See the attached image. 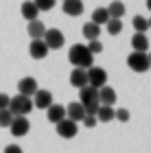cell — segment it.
<instances>
[{
  "label": "cell",
  "mask_w": 151,
  "mask_h": 153,
  "mask_svg": "<svg viewBox=\"0 0 151 153\" xmlns=\"http://www.w3.org/2000/svg\"><path fill=\"white\" fill-rule=\"evenodd\" d=\"M68 59H70L72 66H79V68H90L92 66V59L94 55L88 51L86 44H74L70 48V53H68Z\"/></svg>",
  "instance_id": "1"
},
{
  "label": "cell",
  "mask_w": 151,
  "mask_h": 153,
  "mask_svg": "<svg viewBox=\"0 0 151 153\" xmlns=\"http://www.w3.org/2000/svg\"><path fill=\"white\" fill-rule=\"evenodd\" d=\"M9 112L13 116H26V114H31V109H33V101H31V96H24V94H18V96H11L9 99Z\"/></svg>",
  "instance_id": "2"
},
{
  "label": "cell",
  "mask_w": 151,
  "mask_h": 153,
  "mask_svg": "<svg viewBox=\"0 0 151 153\" xmlns=\"http://www.w3.org/2000/svg\"><path fill=\"white\" fill-rule=\"evenodd\" d=\"M127 66L129 70L134 72H147L151 64H149V57H147V51H134L127 55Z\"/></svg>",
  "instance_id": "3"
},
{
  "label": "cell",
  "mask_w": 151,
  "mask_h": 153,
  "mask_svg": "<svg viewBox=\"0 0 151 153\" xmlns=\"http://www.w3.org/2000/svg\"><path fill=\"white\" fill-rule=\"evenodd\" d=\"M44 44L48 46V51H59L61 46L66 44V37H64V33H61L59 29H46V33H44Z\"/></svg>",
  "instance_id": "4"
},
{
  "label": "cell",
  "mask_w": 151,
  "mask_h": 153,
  "mask_svg": "<svg viewBox=\"0 0 151 153\" xmlns=\"http://www.w3.org/2000/svg\"><path fill=\"white\" fill-rule=\"evenodd\" d=\"M86 72H88V83H90L92 88H101V85L107 83V72L103 70V68H99V66L86 68Z\"/></svg>",
  "instance_id": "5"
},
{
  "label": "cell",
  "mask_w": 151,
  "mask_h": 153,
  "mask_svg": "<svg viewBox=\"0 0 151 153\" xmlns=\"http://www.w3.org/2000/svg\"><path fill=\"white\" fill-rule=\"evenodd\" d=\"M55 127H57V134H59L61 138H66V140H70V138L77 136V123L70 120L68 116L61 118L59 123H55Z\"/></svg>",
  "instance_id": "6"
},
{
  "label": "cell",
  "mask_w": 151,
  "mask_h": 153,
  "mask_svg": "<svg viewBox=\"0 0 151 153\" xmlns=\"http://www.w3.org/2000/svg\"><path fill=\"white\" fill-rule=\"evenodd\" d=\"M9 129H11V134L16 136V138H22L29 134V129H31V123H29V118L26 116H13V120L9 125Z\"/></svg>",
  "instance_id": "7"
},
{
  "label": "cell",
  "mask_w": 151,
  "mask_h": 153,
  "mask_svg": "<svg viewBox=\"0 0 151 153\" xmlns=\"http://www.w3.org/2000/svg\"><path fill=\"white\" fill-rule=\"evenodd\" d=\"M33 107H37V109H46L53 103V94L48 92V90H35V94H33Z\"/></svg>",
  "instance_id": "8"
},
{
  "label": "cell",
  "mask_w": 151,
  "mask_h": 153,
  "mask_svg": "<svg viewBox=\"0 0 151 153\" xmlns=\"http://www.w3.org/2000/svg\"><path fill=\"white\" fill-rule=\"evenodd\" d=\"M99 99V88H92L90 83L79 88V103L81 105H88L90 101H97Z\"/></svg>",
  "instance_id": "9"
},
{
  "label": "cell",
  "mask_w": 151,
  "mask_h": 153,
  "mask_svg": "<svg viewBox=\"0 0 151 153\" xmlns=\"http://www.w3.org/2000/svg\"><path fill=\"white\" fill-rule=\"evenodd\" d=\"M29 55H31L33 59H44L46 55H48V46L44 44V39H31Z\"/></svg>",
  "instance_id": "10"
},
{
  "label": "cell",
  "mask_w": 151,
  "mask_h": 153,
  "mask_svg": "<svg viewBox=\"0 0 151 153\" xmlns=\"http://www.w3.org/2000/svg\"><path fill=\"white\" fill-rule=\"evenodd\" d=\"M37 90V81L33 79V76H24V79H20L18 83V94H24V96H33Z\"/></svg>",
  "instance_id": "11"
},
{
  "label": "cell",
  "mask_w": 151,
  "mask_h": 153,
  "mask_svg": "<svg viewBox=\"0 0 151 153\" xmlns=\"http://www.w3.org/2000/svg\"><path fill=\"white\" fill-rule=\"evenodd\" d=\"M66 116L70 118V120H74V123H81L83 116H86V107L81 105L79 101H74V103H70V105L66 107Z\"/></svg>",
  "instance_id": "12"
},
{
  "label": "cell",
  "mask_w": 151,
  "mask_h": 153,
  "mask_svg": "<svg viewBox=\"0 0 151 153\" xmlns=\"http://www.w3.org/2000/svg\"><path fill=\"white\" fill-rule=\"evenodd\" d=\"M61 9H64L66 16L77 18V16H81V13H83V0H64Z\"/></svg>",
  "instance_id": "13"
},
{
  "label": "cell",
  "mask_w": 151,
  "mask_h": 153,
  "mask_svg": "<svg viewBox=\"0 0 151 153\" xmlns=\"http://www.w3.org/2000/svg\"><path fill=\"white\" fill-rule=\"evenodd\" d=\"M26 31H29L31 39H42L44 33H46V24L42 22V20H29V26H26Z\"/></svg>",
  "instance_id": "14"
},
{
  "label": "cell",
  "mask_w": 151,
  "mask_h": 153,
  "mask_svg": "<svg viewBox=\"0 0 151 153\" xmlns=\"http://www.w3.org/2000/svg\"><path fill=\"white\" fill-rule=\"evenodd\" d=\"M116 99H118V96H116V90L109 88L107 83L99 88V103H103V105H114Z\"/></svg>",
  "instance_id": "15"
},
{
  "label": "cell",
  "mask_w": 151,
  "mask_h": 153,
  "mask_svg": "<svg viewBox=\"0 0 151 153\" xmlns=\"http://www.w3.org/2000/svg\"><path fill=\"white\" fill-rule=\"evenodd\" d=\"M46 112H48L46 118H48V123H53V125L59 123L61 118H66V107L64 105H57V103H51V105L46 107Z\"/></svg>",
  "instance_id": "16"
},
{
  "label": "cell",
  "mask_w": 151,
  "mask_h": 153,
  "mask_svg": "<svg viewBox=\"0 0 151 153\" xmlns=\"http://www.w3.org/2000/svg\"><path fill=\"white\" fill-rule=\"evenodd\" d=\"M86 83H88V72H86V68L74 66V70L70 72V85L81 88V85H86Z\"/></svg>",
  "instance_id": "17"
},
{
  "label": "cell",
  "mask_w": 151,
  "mask_h": 153,
  "mask_svg": "<svg viewBox=\"0 0 151 153\" xmlns=\"http://www.w3.org/2000/svg\"><path fill=\"white\" fill-rule=\"evenodd\" d=\"M97 120L99 123H109V120H114V105H99V109H97Z\"/></svg>",
  "instance_id": "18"
},
{
  "label": "cell",
  "mask_w": 151,
  "mask_h": 153,
  "mask_svg": "<svg viewBox=\"0 0 151 153\" xmlns=\"http://www.w3.org/2000/svg\"><path fill=\"white\" fill-rule=\"evenodd\" d=\"M20 11H22L24 20H35V18H37V13H39L37 4L33 2V0H24V2H22V7H20Z\"/></svg>",
  "instance_id": "19"
},
{
  "label": "cell",
  "mask_w": 151,
  "mask_h": 153,
  "mask_svg": "<svg viewBox=\"0 0 151 153\" xmlns=\"http://www.w3.org/2000/svg\"><path fill=\"white\" fill-rule=\"evenodd\" d=\"M81 33H83V37H86V39H97V37L101 35V26H99V24H94L92 20H90V22H86V24H83Z\"/></svg>",
  "instance_id": "20"
},
{
  "label": "cell",
  "mask_w": 151,
  "mask_h": 153,
  "mask_svg": "<svg viewBox=\"0 0 151 153\" xmlns=\"http://www.w3.org/2000/svg\"><path fill=\"white\" fill-rule=\"evenodd\" d=\"M132 46H134V51H147V48H149L147 35H145V33H138V31H136L134 37H132Z\"/></svg>",
  "instance_id": "21"
},
{
  "label": "cell",
  "mask_w": 151,
  "mask_h": 153,
  "mask_svg": "<svg viewBox=\"0 0 151 153\" xmlns=\"http://www.w3.org/2000/svg\"><path fill=\"white\" fill-rule=\"evenodd\" d=\"M109 20V13H107V7H99V9H94L92 11V22L94 24H99V26H103Z\"/></svg>",
  "instance_id": "22"
},
{
  "label": "cell",
  "mask_w": 151,
  "mask_h": 153,
  "mask_svg": "<svg viewBox=\"0 0 151 153\" xmlns=\"http://www.w3.org/2000/svg\"><path fill=\"white\" fill-rule=\"evenodd\" d=\"M107 13H109V18H123L125 16V4L121 0H114V2L107 4Z\"/></svg>",
  "instance_id": "23"
},
{
  "label": "cell",
  "mask_w": 151,
  "mask_h": 153,
  "mask_svg": "<svg viewBox=\"0 0 151 153\" xmlns=\"http://www.w3.org/2000/svg\"><path fill=\"white\" fill-rule=\"evenodd\" d=\"M103 26H107V33H109V35H118V33L123 31V22H121V18H109Z\"/></svg>",
  "instance_id": "24"
},
{
  "label": "cell",
  "mask_w": 151,
  "mask_h": 153,
  "mask_svg": "<svg viewBox=\"0 0 151 153\" xmlns=\"http://www.w3.org/2000/svg\"><path fill=\"white\" fill-rule=\"evenodd\" d=\"M132 26H134V31H138V33H147V29H149V20L142 18V16H134Z\"/></svg>",
  "instance_id": "25"
},
{
  "label": "cell",
  "mask_w": 151,
  "mask_h": 153,
  "mask_svg": "<svg viewBox=\"0 0 151 153\" xmlns=\"http://www.w3.org/2000/svg\"><path fill=\"white\" fill-rule=\"evenodd\" d=\"M11 120H13V114L9 112V107L0 109V127H9Z\"/></svg>",
  "instance_id": "26"
},
{
  "label": "cell",
  "mask_w": 151,
  "mask_h": 153,
  "mask_svg": "<svg viewBox=\"0 0 151 153\" xmlns=\"http://www.w3.org/2000/svg\"><path fill=\"white\" fill-rule=\"evenodd\" d=\"M88 42H90V44H88V51H90L92 55H99V53L103 51V44L99 42V37H97V39H88Z\"/></svg>",
  "instance_id": "27"
},
{
  "label": "cell",
  "mask_w": 151,
  "mask_h": 153,
  "mask_svg": "<svg viewBox=\"0 0 151 153\" xmlns=\"http://www.w3.org/2000/svg\"><path fill=\"white\" fill-rule=\"evenodd\" d=\"M33 2L37 4L39 11H48V9H53V7H55V0H33Z\"/></svg>",
  "instance_id": "28"
},
{
  "label": "cell",
  "mask_w": 151,
  "mask_h": 153,
  "mask_svg": "<svg viewBox=\"0 0 151 153\" xmlns=\"http://www.w3.org/2000/svg\"><path fill=\"white\" fill-rule=\"evenodd\" d=\"M114 118H118L121 123H127L129 120V112L125 107H121V109H114Z\"/></svg>",
  "instance_id": "29"
},
{
  "label": "cell",
  "mask_w": 151,
  "mask_h": 153,
  "mask_svg": "<svg viewBox=\"0 0 151 153\" xmlns=\"http://www.w3.org/2000/svg\"><path fill=\"white\" fill-rule=\"evenodd\" d=\"M81 123H83L86 127L90 129V127H94V125H97L99 120H97V116H94V114H86V116H83V120H81Z\"/></svg>",
  "instance_id": "30"
},
{
  "label": "cell",
  "mask_w": 151,
  "mask_h": 153,
  "mask_svg": "<svg viewBox=\"0 0 151 153\" xmlns=\"http://www.w3.org/2000/svg\"><path fill=\"white\" fill-rule=\"evenodd\" d=\"M9 99H11V96H9V94H4V92H0V109H4L7 105H9Z\"/></svg>",
  "instance_id": "31"
},
{
  "label": "cell",
  "mask_w": 151,
  "mask_h": 153,
  "mask_svg": "<svg viewBox=\"0 0 151 153\" xmlns=\"http://www.w3.org/2000/svg\"><path fill=\"white\" fill-rule=\"evenodd\" d=\"M4 153H22V149H20L18 144H9V147L4 149Z\"/></svg>",
  "instance_id": "32"
},
{
  "label": "cell",
  "mask_w": 151,
  "mask_h": 153,
  "mask_svg": "<svg viewBox=\"0 0 151 153\" xmlns=\"http://www.w3.org/2000/svg\"><path fill=\"white\" fill-rule=\"evenodd\" d=\"M147 9L151 11V0H147Z\"/></svg>",
  "instance_id": "33"
},
{
  "label": "cell",
  "mask_w": 151,
  "mask_h": 153,
  "mask_svg": "<svg viewBox=\"0 0 151 153\" xmlns=\"http://www.w3.org/2000/svg\"><path fill=\"white\" fill-rule=\"evenodd\" d=\"M147 57H149V64H151V53H149V55H147Z\"/></svg>",
  "instance_id": "34"
},
{
  "label": "cell",
  "mask_w": 151,
  "mask_h": 153,
  "mask_svg": "<svg viewBox=\"0 0 151 153\" xmlns=\"http://www.w3.org/2000/svg\"><path fill=\"white\" fill-rule=\"evenodd\" d=\"M149 29H151V18H149Z\"/></svg>",
  "instance_id": "35"
}]
</instances>
